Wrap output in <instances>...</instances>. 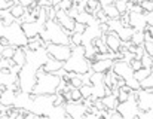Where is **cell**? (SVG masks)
I'll use <instances>...</instances> for the list:
<instances>
[{
  "label": "cell",
  "instance_id": "10",
  "mask_svg": "<svg viewBox=\"0 0 153 119\" xmlns=\"http://www.w3.org/2000/svg\"><path fill=\"white\" fill-rule=\"evenodd\" d=\"M64 109H65L68 118H74V119L83 118L85 113L88 112V107L82 101H68V103H64Z\"/></svg>",
  "mask_w": 153,
  "mask_h": 119
},
{
  "label": "cell",
  "instance_id": "11",
  "mask_svg": "<svg viewBox=\"0 0 153 119\" xmlns=\"http://www.w3.org/2000/svg\"><path fill=\"white\" fill-rule=\"evenodd\" d=\"M55 21H56L68 34L73 33V28H74V22H76V21H74L71 16H68L65 10L56 9V12H55Z\"/></svg>",
  "mask_w": 153,
  "mask_h": 119
},
{
  "label": "cell",
  "instance_id": "37",
  "mask_svg": "<svg viewBox=\"0 0 153 119\" xmlns=\"http://www.w3.org/2000/svg\"><path fill=\"white\" fill-rule=\"evenodd\" d=\"M19 4H22L24 7H31V6H36L37 4V0H16Z\"/></svg>",
  "mask_w": 153,
  "mask_h": 119
},
{
  "label": "cell",
  "instance_id": "16",
  "mask_svg": "<svg viewBox=\"0 0 153 119\" xmlns=\"http://www.w3.org/2000/svg\"><path fill=\"white\" fill-rule=\"evenodd\" d=\"M113 58H102V60H94V62H91V71H100L105 73L107 70H110L113 67Z\"/></svg>",
  "mask_w": 153,
  "mask_h": 119
},
{
  "label": "cell",
  "instance_id": "14",
  "mask_svg": "<svg viewBox=\"0 0 153 119\" xmlns=\"http://www.w3.org/2000/svg\"><path fill=\"white\" fill-rule=\"evenodd\" d=\"M129 27H132L134 30H144L147 27L146 22V13L144 12H129Z\"/></svg>",
  "mask_w": 153,
  "mask_h": 119
},
{
  "label": "cell",
  "instance_id": "32",
  "mask_svg": "<svg viewBox=\"0 0 153 119\" xmlns=\"http://www.w3.org/2000/svg\"><path fill=\"white\" fill-rule=\"evenodd\" d=\"M140 61H141V65H143V67H146V68H150V67H152V64H153V58L150 57V55H147L146 52L143 54V57L140 58Z\"/></svg>",
  "mask_w": 153,
  "mask_h": 119
},
{
  "label": "cell",
  "instance_id": "42",
  "mask_svg": "<svg viewBox=\"0 0 153 119\" xmlns=\"http://www.w3.org/2000/svg\"><path fill=\"white\" fill-rule=\"evenodd\" d=\"M3 31H4V25H3V22H1V19H0V37L3 36Z\"/></svg>",
  "mask_w": 153,
  "mask_h": 119
},
{
  "label": "cell",
  "instance_id": "17",
  "mask_svg": "<svg viewBox=\"0 0 153 119\" xmlns=\"http://www.w3.org/2000/svg\"><path fill=\"white\" fill-rule=\"evenodd\" d=\"M42 68H43V71H46V73H55V71H58L59 68H62V61H58V60L52 58V57L48 55V58L43 62Z\"/></svg>",
  "mask_w": 153,
  "mask_h": 119
},
{
  "label": "cell",
  "instance_id": "9",
  "mask_svg": "<svg viewBox=\"0 0 153 119\" xmlns=\"http://www.w3.org/2000/svg\"><path fill=\"white\" fill-rule=\"evenodd\" d=\"M134 97L137 100L140 110H150L153 109V89H144L140 88L134 91Z\"/></svg>",
  "mask_w": 153,
  "mask_h": 119
},
{
  "label": "cell",
  "instance_id": "12",
  "mask_svg": "<svg viewBox=\"0 0 153 119\" xmlns=\"http://www.w3.org/2000/svg\"><path fill=\"white\" fill-rule=\"evenodd\" d=\"M111 70L114 71L116 76H119V77H122V79H125V80L134 76V70L131 68L129 62H126V61H123V60H119V61L113 62Z\"/></svg>",
  "mask_w": 153,
  "mask_h": 119
},
{
  "label": "cell",
  "instance_id": "31",
  "mask_svg": "<svg viewBox=\"0 0 153 119\" xmlns=\"http://www.w3.org/2000/svg\"><path fill=\"white\" fill-rule=\"evenodd\" d=\"M70 98H71V101H82L83 100V97L80 95L79 88H71L70 89Z\"/></svg>",
  "mask_w": 153,
  "mask_h": 119
},
{
  "label": "cell",
  "instance_id": "40",
  "mask_svg": "<svg viewBox=\"0 0 153 119\" xmlns=\"http://www.w3.org/2000/svg\"><path fill=\"white\" fill-rule=\"evenodd\" d=\"M98 3H100V6H105V4H110V3H113V0H98Z\"/></svg>",
  "mask_w": 153,
  "mask_h": 119
},
{
  "label": "cell",
  "instance_id": "22",
  "mask_svg": "<svg viewBox=\"0 0 153 119\" xmlns=\"http://www.w3.org/2000/svg\"><path fill=\"white\" fill-rule=\"evenodd\" d=\"M102 103H104V107L105 109H114L116 106H117V97L114 95V94H107V95H104L101 98Z\"/></svg>",
  "mask_w": 153,
  "mask_h": 119
},
{
  "label": "cell",
  "instance_id": "1",
  "mask_svg": "<svg viewBox=\"0 0 153 119\" xmlns=\"http://www.w3.org/2000/svg\"><path fill=\"white\" fill-rule=\"evenodd\" d=\"M61 77L55 73H46L43 71V68H37L36 71V83L31 89L30 94L33 95H46V94H55L58 83H59Z\"/></svg>",
  "mask_w": 153,
  "mask_h": 119
},
{
  "label": "cell",
  "instance_id": "38",
  "mask_svg": "<svg viewBox=\"0 0 153 119\" xmlns=\"http://www.w3.org/2000/svg\"><path fill=\"white\" fill-rule=\"evenodd\" d=\"M129 65H131V68H132L134 71L143 67V65H141V61H140V60H138V58H134V60H132V61H131V62H129Z\"/></svg>",
  "mask_w": 153,
  "mask_h": 119
},
{
  "label": "cell",
  "instance_id": "35",
  "mask_svg": "<svg viewBox=\"0 0 153 119\" xmlns=\"http://www.w3.org/2000/svg\"><path fill=\"white\" fill-rule=\"evenodd\" d=\"M137 118H143V119H153V109L150 110H140Z\"/></svg>",
  "mask_w": 153,
  "mask_h": 119
},
{
  "label": "cell",
  "instance_id": "21",
  "mask_svg": "<svg viewBox=\"0 0 153 119\" xmlns=\"http://www.w3.org/2000/svg\"><path fill=\"white\" fill-rule=\"evenodd\" d=\"M101 9L104 10V13L107 15V18H108V19H116V18H119V16H120V13L117 12V9L114 7V4H113V3L102 6Z\"/></svg>",
  "mask_w": 153,
  "mask_h": 119
},
{
  "label": "cell",
  "instance_id": "28",
  "mask_svg": "<svg viewBox=\"0 0 153 119\" xmlns=\"http://www.w3.org/2000/svg\"><path fill=\"white\" fill-rule=\"evenodd\" d=\"M113 4L120 15L128 10V0H113Z\"/></svg>",
  "mask_w": 153,
  "mask_h": 119
},
{
  "label": "cell",
  "instance_id": "15",
  "mask_svg": "<svg viewBox=\"0 0 153 119\" xmlns=\"http://www.w3.org/2000/svg\"><path fill=\"white\" fill-rule=\"evenodd\" d=\"M21 24V28L24 31V34L27 36V39H31V37H36L40 34V31L45 28V25L39 24L37 21H31V22H19Z\"/></svg>",
  "mask_w": 153,
  "mask_h": 119
},
{
  "label": "cell",
  "instance_id": "20",
  "mask_svg": "<svg viewBox=\"0 0 153 119\" xmlns=\"http://www.w3.org/2000/svg\"><path fill=\"white\" fill-rule=\"evenodd\" d=\"M134 31H135V30H134L132 27L128 25V27H120L116 33H117V36L120 37L122 42H129L131 37H132V34H134Z\"/></svg>",
  "mask_w": 153,
  "mask_h": 119
},
{
  "label": "cell",
  "instance_id": "13",
  "mask_svg": "<svg viewBox=\"0 0 153 119\" xmlns=\"http://www.w3.org/2000/svg\"><path fill=\"white\" fill-rule=\"evenodd\" d=\"M101 39L105 42V45H107V48H108L110 52H117L119 51V46L122 45V40L117 36V33L116 31H111V30H108L107 33L101 34Z\"/></svg>",
  "mask_w": 153,
  "mask_h": 119
},
{
  "label": "cell",
  "instance_id": "8",
  "mask_svg": "<svg viewBox=\"0 0 153 119\" xmlns=\"http://www.w3.org/2000/svg\"><path fill=\"white\" fill-rule=\"evenodd\" d=\"M48 55L58 61H65L71 54V46L70 45H61V43H46L45 46Z\"/></svg>",
  "mask_w": 153,
  "mask_h": 119
},
{
  "label": "cell",
  "instance_id": "29",
  "mask_svg": "<svg viewBox=\"0 0 153 119\" xmlns=\"http://www.w3.org/2000/svg\"><path fill=\"white\" fill-rule=\"evenodd\" d=\"M79 91H80V95L83 98H89L92 95V85L91 83H82V86L79 88Z\"/></svg>",
  "mask_w": 153,
  "mask_h": 119
},
{
  "label": "cell",
  "instance_id": "4",
  "mask_svg": "<svg viewBox=\"0 0 153 119\" xmlns=\"http://www.w3.org/2000/svg\"><path fill=\"white\" fill-rule=\"evenodd\" d=\"M3 37H6V40L9 42V45H13L16 48L19 46H25L28 39L27 36L24 34L22 28H21V24L19 21H13L10 25H6L4 27V31H3Z\"/></svg>",
  "mask_w": 153,
  "mask_h": 119
},
{
  "label": "cell",
  "instance_id": "2",
  "mask_svg": "<svg viewBox=\"0 0 153 119\" xmlns=\"http://www.w3.org/2000/svg\"><path fill=\"white\" fill-rule=\"evenodd\" d=\"M62 68L67 70V71H76V73H80V74H85L91 70V62L85 57L83 45L71 48V54L62 62Z\"/></svg>",
  "mask_w": 153,
  "mask_h": 119
},
{
  "label": "cell",
  "instance_id": "25",
  "mask_svg": "<svg viewBox=\"0 0 153 119\" xmlns=\"http://www.w3.org/2000/svg\"><path fill=\"white\" fill-rule=\"evenodd\" d=\"M0 19H1V22H3L4 27H6V25H10V24L15 21V18L12 16V13L9 12V9H3V10H0Z\"/></svg>",
  "mask_w": 153,
  "mask_h": 119
},
{
  "label": "cell",
  "instance_id": "5",
  "mask_svg": "<svg viewBox=\"0 0 153 119\" xmlns=\"http://www.w3.org/2000/svg\"><path fill=\"white\" fill-rule=\"evenodd\" d=\"M36 71H37V68L33 67V65H30V64H27V62L19 68V71L16 74L19 91L28 92V94L31 92V89H33V86L36 83Z\"/></svg>",
  "mask_w": 153,
  "mask_h": 119
},
{
  "label": "cell",
  "instance_id": "41",
  "mask_svg": "<svg viewBox=\"0 0 153 119\" xmlns=\"http://www.w3.org/2000/svg\"><path fill=\"white\" fill-rule=\"evenodd\" d=\"M59 3H61V0H51V4L55 7V9H56V6H58Z\"/></svg>",
  "mask_w": 153,
  "mask_h": 119
},
{
  "label": "cell",
  "instance_id": "6",
  "mask_svg": "<svg viewBox=\"0 0 153 119\" xmlns=\"http://www.w3.org/2000/svg\"><path fill=\"white\" fill-rule=\"evenodd\" d=\"M53 106V94H46V95H34L33 97V104H31V112L36 115L46 118L49 109Z\"/></svg>",
  "mask_w": 153,
  "mask_h": 119
},
{
  "label": "cell",
  "instance_id": "44",
  "mask_svg": "<svg viewBox=\"0 0 153 119\" xmlns=\"http://www.w3.org/2000/svg\"><path fill=\"white\" fill-rule=\"evenodd\" d=\"M140 0H129V3H132V4H135V3H138Z\"/></svg>",
  "mask_w": 153,
  "mask_h": 119
},
{
  "label": "cell",
  "instance_id": "33",
  "mask_svg": "<svg viewBox=\"0 0 153 119\" xmlns=\"http://www.w3.org/2000/svg\"><path fill=\"white\" fill-rule=\"evenodd\" d=\"M138 4L141 6V9H143L144 12H152L153 10V0H143V1H140Z\"/></svg>",
  "mask_w": 153,
  "mask_h": 119
},
{
  "label": "cell",
  "instance_id": "36",
  "mask_svg": "<svg viewBox=\"0 0 153 119\" xmlns=\"http://www.w3.org/2000/svg\"><path fill=\"white\" fill-rule=\"evenodd\" d=\"M85 28H86V25L85 24H82V22H74V28H73V31L74 33H80V34H83V31H85Z\"/></svg>",
  "mask_w": 153,
  "mask_h": 119
},
{
  "label": "cell",
  "instance_id": "3",
  "mask_svg": "<svg viewBox=\"0 0 153 119\" xmlns=\"http://www.w3.org/2000/svg\"><path fill=\"white\" fill-rule=\"evenodd\" d=\"M43 42L46 43H61V45H70V34L55 21L48 19L45 22V28L39 34Z\"/></svg>",
  "mask_w": 153,
  "mask_h": 119
},
{
  "label": "cell",
  "instance_id": "19",
  "mask_svg": "<svg viewBox=\"0 0 153 119\" xmlns=\"http://www.w3.org/2000/svg\"><path fill=\"white\" fill-rule=\"evenodd\" d=\"M46 118H68V115L64 109V104H61V106H52Z\"/></svg>",
  "mask_w": 153,
  "mask_h": 119
},
{
  "label": "cell",
  "instance_id": "27",
  "mask_svg": "<svg viewBox=\"0 0 153 119\" xmlns=\"http://www.w3.org/2000/svg\"><path fill=\"white\" fill-rule=\"evenodd\" d=\"M150 73H152V71H150V68L141 67V68H138V70H135V71H134V77H135L138 82H141V80H143V79H146Z\"/></svg>",
  "mask_w": 153,
  "mask_h": 119
},
{
  "label": "cell",
  "instance_id": "34",
  "mask_svg": "<svg viewBox=\"0 0 153 119\" xmlns=\"http://www.w3.org/2000/svg\"><path fill=\"white\" fill-rule=\"evenodd\" d=\"M15 3H18L16 0H0V10L3 9H10Z\"/></svg>",
  "mask_w": 153,
  "mask_h": 119
},
{
  "label": "cell",
  "instance_id": "23",
  "mask_svg": "<svg viewBox=\"0 0 153 119\" xmlns=\"http://www.w3.org/2000/svg\"><path fill=\"white\" fill-rule=\"evenodd\" d=\"M25 9H27V7H24L22 4H19V3H15V4H13V6L9 9V12L12 13V16H13L15 19H19V18H21V16L25 13Z\"/></svg>",
  "mask_w": 153,
  "mask_h": 119
},
{
  "label": "cell",
  "instance_id": "43",
  "mask_svg": "<svg viewBox=\"0 0 153 119\" xmlns=\"http://www.w3.org/2000/svg\"><path fill=\"white\" fill-rule=\"evenodd\" d=\"M146 28L149 30V33H150V36H152V39H153V25H147Z\"/></svg>",
  "mask_w": 153,
  "mask_h": 119
},
{
  "label": "cell",
  "instance_id": "39",
  "mask_svg": "<svg viewBox=\"0 0 153 119\" xmlns=\"http://www.w3.org/2000/svg\"><path fill=\"white\" fill-rule=\"evenodd\" d=\"M146 13V22L147 25H153V10L152 12H144Z\"/></svg>",
  "mask_w": 153,
  "mask_h": 119
},
{
  "label": "cell",
  "instance_id": "24",
  "mask_svg": "<svg viewBox=\"0 0 153 119\" xmlns=\"http://www.w3.org/2000/svg\"><path fill=\"white\" fill-rule=\"evenodd\" d=\"M15 48L13 45H4V46H0V58H12L13 52H15Z\"/></svg>",
  "mask_w": 153,
  "mask_h": 119
},
{
  "label": "cell",
  "instance_id": "7",
  "mask_svg": "<svg viewBox=\"0 0 153 119\" xmlns=\"http://www.w3.org/2000/svg\"><path fill=\"white\" fill-rule=\"evenodd\" d=\"M116 109L120 112L122 118H125V119L137 118L138 113H140V109H138L137 100H135V97H134V91H132V94L128 97V100H125V101H122V103H117Z\"/></svg>",
  "mask_w": 153,
  "mask_h": 119
},
{
  "label": "cell",
  "instance_id": "18",
  "mask_svg": "<svg viewBox=\"0 0 153 119\" xmlns=\"http://www.w3.org/2000/svg\"><path fill=\"white\" fill-rule=\"evenodd\" d=\"M12 61H13L16 65H19V67H22V65L25 64L27 54H25V48H24V46L15 48V52H13V55H12Z\"/></svg>",
  "mask_w": 153,
  "mask_h": 119
},
{
  "label": "cell",
  "instance_id": "30",
  "mask_svg": "<svg viewBox=\"0 0 153 119\" xmlns=\"http://www.w3.org/2000/svg\"><path fill=\"white\" fill-rule=\"evenodd\" d=\"M140 88H144V89H153V73H150L146 79H143L140 82Z\"/></svg>",
  "mask_w": 153,
  "mask_h": 119
},
{
  "label": "cell",
  "instance_id": "26",
  "mask_svg": "<svg viewBox=\"0 0 153 119\" xmlns=\"http://www.w3.org/2000/svg\"><path fill=\"white\" fill-rule=\"evenodd\" d=\"M129 42L132 45H143V42H144V33H143V30H135Z\"/></svg>",
  "mask_w": 153,
  "mask_h": 119
}]
</instances>
